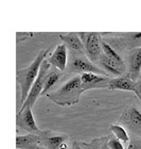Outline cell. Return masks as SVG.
<instances>
[{"label":"cell","mask_w":141,"mask_h":149,"mask_svg":"<svg viewBox=\"0 0 141 149\" xmlns=\"http://www.w3.org/2000/svg\"><path fill=\"white\" fill-rule=\"evenodd\" d=\"M116 46L127 50L141 47V33H124L116 38Z\"/></svg>","instance_id":"cell-13"},{"label":"cell","mask_w":141,"mask_h":149,"mask_svg":"<svg viewBox=\"0 0 141 149\" xmlns=\"http://www.w3.org/2000/svg\"><path fill=\"white\" fill-rule=\"evenodd\" d=\"M40 145V135L37 134H26L16 136V148L17 149H34Z\"/></svg>","instance_id":"cell-16"},{"label":"cell","mask_w":141,"mask_h":149,"mask_svg":"<svg viewBox=\"0 0 141 149\" xmlns=\"http://www.w3.org/2000/svg\"><path fill=\"white\" fill-rule=\"evenodd\" d=\"M50 67H51V66L49 65L48 61L45 59L43 61V63H41V65H40L38 74H37L36 79H35L33 85L31 87L27 99H26L25 102L21 104V108L19 110H22V109H25V108H31V109L33 108L34 103H35V101L37 100V98L41 95V92H43V88H44L45 77H46V74H47V72H48V70L50 69Z\"/></svg>","instance_id":"cell-5"},{"label":"cell","mask_w":141,"mask_h":149,"mask_svg":"<svg viewBox=\"0 0 141 149\" xmlns=\"http://www.w3.org/2000/svg\"><path fill=\"white\" fill-rule=\"evenodd\" d=\"M80 77L84 92L88 90H95V88H107L111 79L109 77H104V76L91 74V72L82 74Z\"/></svg>","instance_id":"cell-9"},{"label":"cell","mask_w":141,"mask_h":149,"mask_svg":"<svg viewBox=\"0 0 141 149\" xmlns=\"http://www.w3.org/2000/svg\"><path fill=\"white\" fill-rule=\"evenodd\" d=\"M108 148L109 149H126L123 145L122 142H120L119 140H117L115 136H109L108 139Z\"/></svg>","instance_id":"cell-22"},{"label":"cell","mask_w":141,"mask_h":149,"mask_svg":"<svg viewBox=\"0 0 141 149\" xmlns=\"http://www.w3.org/2000/svg\"><path fill=\"white\" fill-rule=\"evenodd\" d=\"M66 72L69 74H86V72H91V74H100V76H104L108 77V74L95 65L85 54H77V53L70 52L69 58H68L67 62V68Z\"/></svg>","instance_id":"cell-3"},{"label":"cell","mask_w":141,"mask_h":149,"mask_svg":"<svg viewBox=\"0 0 141 149\" xmlns=\"http://www.w3.org/2000/svg\"><path fill=\"white\" fill-rule=\"evenodd\" d=\"M134 93L136 94V96L138 97L139 100L141 101V77L139 78L138 80L136 81V84H135V91H134Z\"/></svg>","instance_id":"cell-23"},{"label":"cell","mask_w":141,"mask_h":149,"mask_svg":"<svg viewBox=\"0 0 141 149\" xmlns=\"http://www.w3.org/2000/svg\"><path fill=\"white\" fill-rule=\"evenodd\" d=\"M67 134H56L51 131H43L40 134V145L46 149H58L62 144L67 143Z\"/></svg>","instance_id":"cell-11"},{"label":"cell","mask_w":141,"mask_h":149,"mask_svg":"<svg viewBox=\"0 0 141 149\" xmlns=\"http://www.w3.org/2000/svg\"><path fill=\"white\" fill-rule=\"evenodd\" d=\"M127 149H141V137L132 134V136H129Z\"/></svg>","instance_id":"cell-21"},{"label":"cell","mask_w":141,"mask_h":149,"mask_svg":"<svg viewBox=\"0 0 141 149\" xmlns=\"http://www.w3.org/2000/svg\"><path fill=\"white\" fill-rule=\"evenodd\" d=\"M101 47H102L103 54H104L106 58H108V59L111 60V61H113V62L118 63V64H120V65H125V62L121 59V56H119V53L113 49V47L111 46V44L108 43L107 40H102Z\"/></svg>","instance_id":"cell-18"},{"label":"cell","mask_w":141,"mask_h":149,"mask_svg":"<svg viewBox=\"0 0 141 149\" xmlns=\"http://www.w3.org/2000/svg\"><path fill=\"white\" fill-rule=\"evenodd\" d=\"M125 67L127 69L126 74L134 82H136L141 77V47L129 50L126 54Z\"/></svg>","instance_id":"cell-8"},{"label":"cell","mask_w":141,"mask_h":149,"mask_svg":"<svg viewBox=\"0 0 141 149\" xmlns=\"http://www.w3.org/2000/svg\"><path fill=\"white\" fill-rule=\"evenodd\" d=\"M70 149H84V148H83V146H82L81 142H79V141H74L73 143H72V146H71Z\"/></svg>","instance_id":"cell-25"},{"label":"cell","mask_w":141,"mask_h":149,"mask_svg":"<svg viewBox=\"0 0 141 149\" xmlns=\"http://www.w3.org/2000/svg\"><path fill=\"white\" fill-rule=\"evenodd\" d=\"M84 93L80 76L71 78L57 90L48 92L46 97L58 106H74L80 102L81 96Z\"/></svg>","instance_id":"cell-1"},{"label":"cell","mask_w":141,"mask_h":149,"mask_svg":"<svg viewBox=\"0 0 141 149\" xmlns=\"http://www.w3.org/2000/svg\"><path fill=\"white\" fill-rule=\"evenodd\" d=\"M81 40L84 45L85 54L93 64L98 65V62L103 54L101 47L102 34L100 33H79Z\"/></svg>","instance_id":"cell-4"},{"label":"cell","mask_w":141,"mask_h":149,"mask_svg":"<svg viewBox=\"0 0 141 149\" xmlns=\"http://www.w3.org/2000/svg\"><path fill=\"white\" fill-rule=\"evenodd\" d=\"M109 130L113 133V136H115L117 140L122 142L123 144H129V134L125 128L120 126L118 124H111L109 126Z\"/></svg>","instance_id":"cell-19"},{"label":"cell","mask_w":141,"mask_h":149,"mask_svg":"<svg viewBox=\"0 0 141 149\" xmlns=\"http://www.w3.org/2000/svg\"><path fill=\"white\" fill-rule=\"evenodd\" d=\"M16 125L19 129L27 131L30 134H37L40 135L43 131L37 127L36 121L34 119L33 113L31 108H25L19 110L16 115Z\"/></svg>","instance_id":"cell-7"},{"label":"cell","mask_w":141,"mask_h":149,"mask_svg":"<svg viewBox=\"0 0 141 149\" xmlns=\"http://www.w3.org/2000/svg\"><path fill=\"white\" fill-rule=\"evenodd\" d=\"M118 125H122L132 134L141 137V112L136 107H127L120 116Z\"/></svg>","instance_id":"cell-6"},{"label":"cell","mask_w":141,"mask_h":149,"mask_svg":"<svg viewBox=\"0 0 141 149\" xmlns=\"http://www.w3.org/2000/svg\"><path fill=\"white\" fill-rule=\"evenodd\" d=\"M108 139L109 136H101L93 139L90 143L81 142L84 149H109L108 148Z\"/></svg>","instance_id":"cell-20"},{"label":"cell","mask_w":141,"mask_h":149,"mask_svg":"<svg viewBox=\"0 0 141 149\" xmlns=\"http://www.w3.org/2000/svg\"><path fill=\"white\" fill-rule=\"evenodd\" d=\"M48 52H49V49L40 50L39 53L37 54L36 58L34 59V61L31 63L30 65L27 66L26 68L18 69L16 72V79H17L19 86H20V91H21V97H20L21 104L27 99L31 87H32L34 81H35L37 74H38L40 65H41L44 60L46 59Z\"/></svg>","instance_id":"cell-2"},{"label":"cell","mask_w":141,"mask_h":149,"mask_svg":"<svg viewBox=\"0 0 141 149\" xmlns=\"http://www.w3.org/2000/svg\"><path fill=\"white\" fill-rule=\"evenodd\" d=\"M98 66H100V68L103 69L107 74H113V76H122L126 70L125 65H120L118 63L113 62L106 58L104 54H102L99 60Z\"/></svg>","instance_id":"cell-15"},{"label":"cell","mask_w":141,"mask_h":149,"mask_svg":"<svg viewBox=\"0 0 141 149\" xmlns=\"http://www.w3.org/2000/svg\"><path fill=\"white\" fill-rule=\"evenodd\" d=\"M34 149H46V148H45V147H43L41 145H38V146H36Z\"/></svg>","instance_id":"cell-26"},{"label":"cell","mask_w":141,"mask_h":149,"mask_svg":"<svg viewBox=\"0 0 141 149\" xmlns=\"http://www.w3.org/2000/svg\"><path fill=\"white\" fill-rule=\"evenodd\" d=\"M136 82L131 79L127 74H122L119 77L113 78L109 81L107 88L111 91H127V92H134L135 91Z\"/></svg>","instance_id":"cell-14"},{"label":"cell","mask_w":141,"mask_h":149,"mask_svg":"<svg viewBox=\"0 0 141 149\" xmlns=\"http://www.w3.org/2000/svg\"><path fill=\"white\" fill-rule=\"evenodd\" d=\"M62 77V72H59L58 69L54 68V67H50V69L47 72L46 77H45V81H44V88L41 92V95H45L50 91V88L54 85V84L59 80V78Z\"/></svg>","instance_id":"cell-17"},{"label":"cell","mask_w":141,"mask_h":149,"mask_svg":"<svg viewBox=\"0 0 141 149\" xmlns=\"http://www.w3.org/2000/svg\"><path fill=\"white\" fill-rule=\"evenodd\" d=\"M68 50L64 44L58 45L55 48V50L51 53V56L46 60L48 61L49 65L51 67L58 69L59 72H65L67 68V62H68Z\"/></svg>","instance_id":"cell-10"},{"label":"cell","mask_w":141,"mask_h":149,"mask_svg":"<svg viewBox=\"0 0 141 149\" xmlns=\"http://www.w3.org/2000/svg\"><path fill=\"white\" fill-rule=\"evenodd\" d=\"M32 36H33V33H17V43L24 42L27 38H30Z\"/></svg>","instance_id":"cell-24"},{"label":"cell","mask_w":141,"mask_h":149,"mask_svg":"<svg viewBox=\"0 0 141 149\" xmlns=\"http://www.w3.org/2000/svg\"><path fill=\"white\" fill-rule=\"evenodd\" d=\"M58 37L62 40L66 48L70 50V52L77 53V54H85L84 45L79 36V33H68L65 35L59 34Z\"/></svg>","instance_id":"cell-12"}]
</instances>
